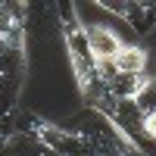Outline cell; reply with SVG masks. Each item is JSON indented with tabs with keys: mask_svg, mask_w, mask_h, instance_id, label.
<instances>
[{
	"mask_svg": "<svg viewBox=\"0 0 156 156\" xmlns=\"http://www.w3.org/2000/svg\"><path fill=\"white\" fill-rule=\"evenodd\" d=\"M97 6H103V9H109V12H119L122 19H128V22H134L140 34H147V31H150L147 25L140 22V12H153V9H156L153 3H128V0H97Z\"/></svg>",
	"mask_w": 156,
	"mask_h": 156,
	"instance_id": "6",
	"label": "cell"
},
{
	"mask_svg": "<svg viewBox=\"0 0 156 156\" xmlns=\"http://www.w3.org/2000/svg\"><path fill=\"white\" fill-rule=\"evenodd\" d=\"M0 122H3V112H0Z\"/></svg>",
	"mask_w": 156,
	"mask_h": 156,
	"instance_id": "9",
	"label": "cell"
},
{
	"mask_svg": "<svg viewBox=\"0 0 156 156\" xmlns=\"http://www.w3.org/2000/svg\"><path fill=\"white\" fill-rule=\"evenodd\" d=\"M72 131L94 150V156H144V150H140L119 125L109 122L106 115H100L97 109L84 106L75 115Z\"/></svg>",
	"mask_w": 156,
	"mask_h": 156,
	"instance_id": "2",
	"label": "cell"
},
{
	"mask_svg": "<svg viewBox=\"0 0 156 156\" xmlns=\"http://www.w3.org/2000/svg\"><path fill=\"white\" fill-rule=\"evenodd\" d=\"M12 128L22 131V134H28V137H34V140H41V144L50 147L56 156H94V150H90L72 128H59L50 119L37 115V112H19L16 119H12Z\"/></svg>",
	"mask_w": 156,
	"mask_h": 156,
	"instance_id": "3",
	"label": "cell"
},
{
	"mask_svg": "<svg viewBox=\"0 0 156 156\" xmlns=\"http://www.w3.org/2000/svg\"><path fill=\"white\" fill-rule=\"evenodd\" d=\"M62 41H66V53H69V62H72V72H75L84 106L97 109L109 122H115L119 100L106 90V84H103V78L97 72V62L90 56V47H87V37H84V22L72 12V3H62Z\"/></svg>",
	"mask_w": 156,
	"mask_h": 156,
	"instance_id": "1",
	"label": "cell"
},
{
	"mask_svg": "<svg viewBox=\"0 0 156 156\" xmlns=\"http://www.w3.org/2000/svg\"><path fill=\"white\" fill-rule=\"evenodd\" d=\"M84 37H87L90 56H94V62H97V72L112 66V59L119 56V50L125 47V41L112 28H106L103 22H84Z\"/></svg>",
	"mask_w": 156,
	"mask_h": 156,
	"instance_id": "4",
	"label": "cell"
},
{
	"mask_svg": "<svg viewBox=\"0 0 156 156\" xmlns=\"http://www.w3.org/2000/svg\"><path fill=\"white\" fill-rule=\"evenodd\" d=\"M112 72H122V75H150V53L144 44H125L119 50V56L112 59V66H106L100 72V78H106Z\"/></svg>",
	"mask_w": 156,
	"mask_h": 156,
	"instance_id": "5",
	"label": "cell"
},
{
	"mask_svg": "<svg viewBox=\"0 0 156 156\" xmlns=\"http://www.w3.org/2000/svg\"><path fill=\"white\" fill-rule=\"evenodd\" d=\"M0 84H3V66H0Z\"/></svg>",
	"mask_w": 156,
	"mask_h": 156,
	"instance_id": "8",
	"label": "cell"
},
{
	"mask_svg": "<svg viewBox=\"0 0 156 156\" xmlns=\"http://www.w3.org/2000/svg\"><path fill=\"white\" fill-rule=\"evenodd\" d=\"M134 103V109L140 119H150V115H156V75L147 78V84L137 90V97L131 100Z\"/></svg>",
	"mask_w": 156,
	"mask_h": 156,
	"instance_id": "7",
	"label": "cell"
}]
</instances>
